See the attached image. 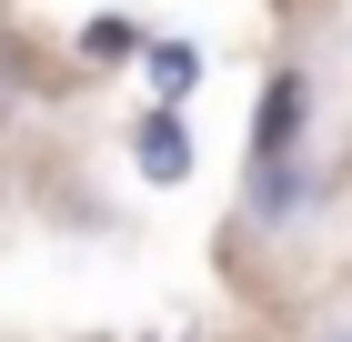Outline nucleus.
Listing matches in <instances>:
<instances>
[{
    "label": "nucleus",
    "instance_id": "obj_1",
    "mask_svg": "<svg viewBox=\"0 0 352 342\" xmlns=\"http://www.w3.org/2000/svg\"><path fill=\"white\" fill-rule=\"evenodd\" d=\"M141 171H151V182H182V121H141Z\"/></svg>",
    "mask_w": 352,
    "mask_h": 342
}]
</instances>
